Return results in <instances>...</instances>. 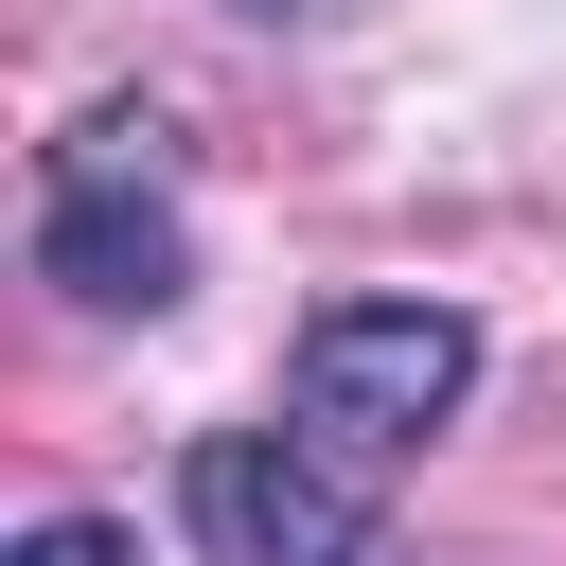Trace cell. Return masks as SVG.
Listing matches in <instances>:
<instances>
[{"label": "cell", "instance_id": "obj_1", "mask_svg": "<svg viewBox=\"0 0 566 566\" xmlns=\"http://www.w3.org/2000/svg\"><path fill=\"white\" fill-rule=\"evenodd\" d=\"M35 283H71L88 318H159V301L195 283L177 124H159V106H88V124L35 159Z\"/></svg>", "mask_w": 566, "mask_h": 566}, {"label": "cell", "instance_id": "obj_2", "mask_svg": "<svg viewBox=\"0 0 566 566\" xmlns=\"http://www.w3.org/2000/svg\"><path fill=\"white\" fill-rule=\"evenodd\" d=\"M478 389V318L460 301H318L283 336V424L318 460H424Z\"/></svg>", "mask_w": 566, "mask_h": 566}, {"label": "cell", "instance_id": "obj_3", "mask_svg": "<svg viewBox=\"0 0 566 566\" xmlns=\"http://www.w3.org/2000/svg\"><path fill=\"white\" fill-rule=\"evenodd\" d=\"M177 531H195V566H407L389 513L354 495V460H318L301 424H212L177 460Z\"/></svg>", "mask_w": 566, "mask_h": 566}, {"label": "cell", "instance_id": "obj_4", "mask_svg": "<svg viewBox=\"0 0 566 566\" xmlns=\"http://www.w3.org/2000/svg\"><path fill=\"white\" fill-rule=\"evenodd\" d=\"M0 566H142V531H124V513H35Z\"/></svg>", "mask_w": 566, "mask_h": 566}, {"label": "cell", "instance_id": "obj_5", "mask_svg": "<svg viewBox=\"0 0 566 566\" xmlns=\"http://www.w3.org/2000/svg\"><path fill=\"white\" fill-rule=\"evenodd\" d=\"M230 18H336V0H230Z\"/></svg>", "mask_w": 566, "mask_h": 566}]
</instances>
